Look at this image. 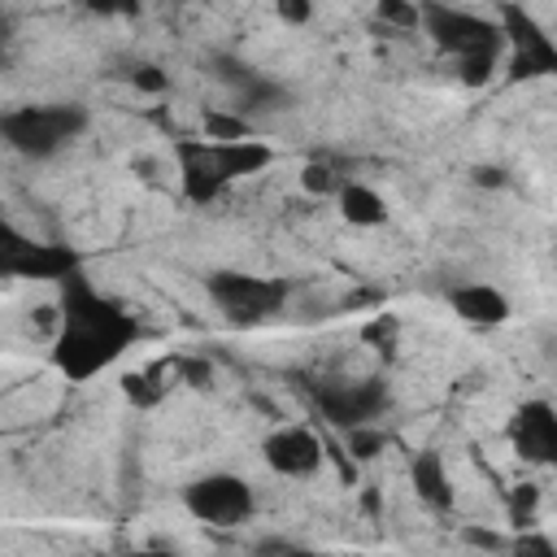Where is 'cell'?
Returning <instances> with one entry per match:
<instances>
[{
  "mask_svg": "<svg viewBox=\"0 0 557 557\" xmlns=\"http://www.w3.org/2000/svg\"><path fill=\"white\" fill-rule=\"evenodd\" d=\"M144 335L139 318L117 300L100 296L83 270L61 278V331L52 339V366L70 383H87L104 366H113Z\"/></svg>",
  "mask_w": 557,
  "mask_h": 557,
  "instance_id": "cell-1",
  "label": "cell"
},
{
  "mask_svg": "<svg viewBox=\"0 0 557 557\" xmlns=\"http://www.w3.org/2000/svg\"><path fill=\"white\" fill-rule=\"evenodd\" d=\"M83 131H87V109L83 104H22V109L0 113V139L13 152L35 157V161L61 152Z\"/></svg>",
  "mask_w": 557,
  "mask_h": 557,
  "instance_id": "cell-2",
  "label": "cell"
},
{
  "mask_svg": "<svg viewBox=\"0 0 557 557\" xmlns=\"http://www.w3.org/2000/svg\"><path fill=\"white\" fill-rule=\"evenodd\" d=\"M418 22L431 35V44L440 52H453L457 61L479 57V52H500V44H505L496 22H487L479 13H466V9H453V4H440V0H422Z\"/></svg>",
  "mask_w": 557,
  "mask_h": 557,
  "instance_id": "cell-3",
  "label": "cell"
},
{
  "mask_svg": "<svg viewBox=\"0 0 557 557\" xmlns=\"http://www.w3.org/2000/svg\"><path fill=\"white\" fill-rule=\"evenodd\" d=\"M209 296L222 305V313L235 326H257L287 305L292 283L287 278H257V274H239V270H218V274H209Z\"/></svg>",
  "mask_w": 557,
  "mask_h": 557,
  "instance_id": "cell-4",
  "label": "cell"
},
{
  "mask_svg": "<svg viewBox=\"0 0 557 557\" xmlns=\"http://www.w3.org/2000/svg\"><path fill=\"white\" fill-rule=\"evenodd\" d=\"M83 261L70 244H35L17 226L0 218V278H35V283H61Z\"/></svg>",
  "mask_w": 557,
  "mask_h": 557,
  "instance_id": "cell-5",
  "label": "cell"
},
{
  "mask_svg": "<svg viewBox=\"0 0 557 557\" xmlns=\"http://www.w3.org/2000/svg\"><path fill=\"white\" fill-rule=\"evenodd\" d=\"M309 400H313L318 413H322L331 426H339V431L361 426V422H379V418L387 413V405H392L383 379H357V383H348V379L318 383V379H313V383H309Z\"/></svg>",
  "mask_w": 557,
  "mask_h": 557,
  "instance_id": "cell-6",
  "label": "cell"
},
{
  "mask_svg": "<svg viewBox=\"0 0 557 557\" xmlns=\"http://www.w3.org/2000/svg\"><path fill=\"white\" fill-rule=\"evenodd\" d=\"M500 35L513 44V61H509V83H522V78H544L557 70V48L553 39L540 30V22L518 4V0H500Z\"/></svg>",
  "mask_w": 557,
  "mask_h": 557,
  "instance_id": "cell-7",
  "label": "cell"
},
{
  "mask_svg": "<svg viewBox=\"0 0 557 557\" xmlns=\"http://www.w3.org/2000/svg\"><path fill=\"white\" fill-rule=\"evenodd\" d=\"M183 505L191 509V518L209 527H239L252 518L257 496L239 474H205L183 487Z\"/></svg>",
  "mask_w": 557,
  "mask_h": 557,
  "instance_id": "cell-8",
  "label": "cell"
},
{
  "mask_svg": "<svg viewBox=\"0 0 557 557\" xmlns=\"http://www.w3.org/2000/svg\"><path fill=\"white\" fill-rule=\"evenodd\" d=\"M509 444L522 461L548 466L557 457V413L548 400H522L509 418Z\"/></svg>",
  "mask_w": 557,
  "mask_h": 557,
  "instance_id": "cell-9",
  "label": "cell"
},
{
  "mask_svg": "<svg viewBox=\"0 0 557 557\" xmlns=\"http://www.w3.org/2000/svg\"><path fill=\"white\" fill-rule=\"evenodd\" d=\"M174 157H178V174H183V196L191 205H213L231 183L222 178L213 152H209V139H196V135H178L174 139Z\"/></svg>",
  "mask_w": 557,
  "mask_h": 557,
  "instance_id": "cell-10",
  "label": "cell"
},
{
  "mask_svg": "<svg viewBox=\"0 0 557 557\" xmlns=\"http://www.w3.org/2000/svg\"><path fill=\"white\" fill-rule=\"evenodd\" d=\"M261 457L278 470V474H287V479H305V474H313L318 466H322V440L309 431V426H278L274 435H265L261 440Z\"/></svg>",
  "mask_w": 557,
  "mask_h": 557,
  "instance_id": "cell-11",
  "label": "cell"
},
{
  "mask_svg": "<svg viewBox=\"0 0 557 557\" xmlns=\"http://www.w3.org/2000/svg\"><path fill=\"white\" fill-rule=\"evenodd\" d=\"M448 305H453L457 318H466L474 326H496V322L509 318V300L496 287H487V283H461V287H453L448 292Z\"/></svg>",
  "mask_w": 557,
  "mask_h": 557,
  "instance_id": "cell-12",
  "label": "cell"
},
{
  "mask_svg": "<svg viewBox=\"0 0 557 557\" xmlns=\"http://www.w3.org/2000/svg\"><path fill=\"white\" fill-rule=\"evenodd\" d=\"M409 474H413V487H418V500L431 505L435 513H448L453 509V487H448V474H444V457L440 453H413L409 461Z\"/></svg>",
  "mask_w": 557,
  "mask_h": 557,
  "instance_id": "cell-13",
  "label": "cell"
},
{
  "mask_svg": "<svg viewBox=\"0 0 557 557\" xmlns=\"http://www.w3.org/2000/svg\"><path fill=\"white\" fill-rule=\"evenodd\" d=\"M335 196H339L344 222H352V226H379V222H387V205H383V196L374 187H366V183H339Z\"/></svg>",
  "mask_w": 557,
  "mask_h": 557,
  "instance_id": "cell-14",
  "label": "cell"
},
{
  "mask_svg": "<svg viewBox=\"0 0 557 557\" xmlns=\"http://www.w3.org/2000/svg\"><path fill=\"white\" fill-rule=\"evenodd\" d=\"M165 370H170V361H152L148 370H135V374H126L122 379V392H126V400L131 405H139V409H152L161 396H165Z\"/></svg>",
  "mask_w": 557,
  "mask_h": 557,
  "instance_id": "cell-15",
  "label": "cell"
},
{
  "mask_svg": "<svg viewBox=\"0 0 557 557\" xmlns=\"http://www.w3.org/2000/svg\"><path fill=\"white\" fill-rule=\"evenodd\" d=\"M387 444H392V435L383 426H374V422L348 426V453H352V461H374Z\"/></svg>",
  "mask_w": 557,
  "mask_h": 557,
  "instance_id": "cell-16",
  "label": "cell"
},
{
  "mask_svg": "<svg viewBox=\"0 0 557 557\" xmlns=\"http://www.w3.org/2000/svg\"><path fill=\"white\" fill-rule=\"evenodd\" d=\"M200 126H205L209 139H248L252 135V126H248L244 113H222V109H205Z\"/></svg>",
  "mask_w": 557,
  "mask_h": 557,
  "instance_id": "cell-17",
  "label": "cell"
},
{
  "mask_svg": "<svg viewBox=\"0 0 557 557\" xmlns=\"http://www.w3.org/2000/svg\"><path fill=\"white\" fill-rule=\"evenodd\" d=\"M374 26H383V30H413L418 26V4L413 0H379L374 4Z\"/></svg>",
  "mask_w": 557,
  "mask_h": 557,
  "instance_id": "cell-18",
  "label": "cell"
},
{
  "mask_svg": "<svg viewBox=\"0 0 557 557\" xmlns=\"http://www.w3.org/2000/svg\"><path fill=\"white\" fill-rule=\"evenodd\" d=\"M535 500H540V487H535V483H518V487L505 496V505H509V522L527 531V527L535 522Z\"/></svg>",
  "mask_w": 557,
  "mask_h": 557,
  "instance_id": "cell-19",
  "label": "cell"
},
{
  "mask_svg": "<svg viewBox=\"0 0 557 557\" xmlns=\"http://www.w3.org/2000/svg\"><path fill=\"white\" fill-rule=\"evenodd\" d=\"M396 331H400V318H396V313H374V318L361 326V339L374 344L379 352H392V348H396Z\"/></svg>",
  "mask_w": 557,
  "mask_h": 557,
  "instance_id": "cell-20",
  "label": "cell"
},
{
  "mask_svg": "<svg viewBox=\"0 0 557 557\" xmlns=\"http://www.w3.org/2000/svg\"><path fill=\"white\" fill-rule=\"evenodd\" d=\"M300 187H305V191H313V196H331V191H339V178H335V170H331V165L309 161V165L300 170Z\"/></svg>",
  "mask_w": 557,
  "mask_h": 557,
  "instance_id": "cell-21",
  "label": "cell"
},
{
  "mask_svg": "<svg viewBox=\"0 0 557 557\" xmlns=\"http://www.w3.org/2000/svg\"><path fill=\"white\" fill-rule=\"evenodd\" d=\"M496 57H500V52L461 57V61H457V65H461V83H466V87H483V83L492 78V70H496Z\"/></svg>",
  "mask_w": 557,
  "mask_h": 557,
  "instance_id": "cell-22",
  "label": "cell"
},
{
  "mask_svg": "<svg viewBox=\"0 0 557 557\" xmlns=\"http://www.w3.org/2000/svg\"><path fill=\"white\" fill-rule=\"evenodd\" d=\"M170 366L191 383V387H209L213 383V366L205 357H170Z\"/></svg>",
  "mask_w": 557,
  "mask_h": 557,
  "instance_id": "cell-23",
  "label": "cell"
},
{
  "mask_svg": "<svg viewBox=\"0 0 557 557\" xmlns=\"http://www.w3.org/2000/svg\"><path fill=\"white\" fill-rule=\"evenodd\" d=\"M96 17H135L139 13V0H83Z\"/></svg>",
  "mask_w": 557,
  "mask_h": 557,
  "instance_id": "cell-24",
  "label": "cell"
},
{
  "mask_svg": "<svg viewBox=\"0 0 557 557\" xmlns=\"http://www.w3.org/2000/svg\"><path fill=\"white\" fill-rule=\"evenodd\" d=\"M274 13L292 26H305L313 17V0H274Z\"/></svg>",
  "mask_w": 557,
  "mask_h": 557,
  "instance_id": "cell-25",
  "label": "cell"
},
{
  "mask_svg": "<svg viewBox=\"0 0 557 557\" xmlns=\"http://www.w3.org/2000/svg\"><path fill=\"white\" fill-rule=\"evenodd\" d=\"M131 83L139 87V91H165V74H161V65H135L131 70Z\"/></svg>",
  "mask_w": 557,
  "mask_h": 557,
  "instance_id": "cell-26",
  "label": "cell"
},
{
  "mask_svg": "<svg viewBox=\"0 0 557 557\" xmlns=\"http://www.w3.org/2000/svg\"><path fill=\"white\" fill-rule=\"evenodd\" d=\"M461 535H466V544H474V548H505V540H500L496 531H479V527H466Z\"/></svg>",
  "mask_w": 557,
  "mask_h": 557,
  "instance_id": "cell-27",
  "label": "cell"
},
{
  "mask_svg": "<svg viewBox=\"0 0 557 557\" xmlns=\"http://www.w3.org/2000/svg\"><path fill=\"white\" fill-rule=\"evenodd\" d=\"M513 548H518V553H540V557H553V553H557L553 540H544V535H518Z\"/></svg>",
  "mask_w": 557,
  "mask_h": 557,
  "instance_id": "cell-28",
  "label": "cell"
},
{
  "mask_svg": "<svg viewBox=\"0 0 557 557\" xmlns=\"http://www.w3.org/2000/svg\"><path fill=\"white\" fill-rule=\"evenodd\" d=\"M474 183H479V187H500V183H505V170H496V165H479V170H474Z\"/></svg>",
  "mask_w": 557,
  "mask_h": 557,
  "instance_id": "cell-29",
  "label": "cell"
},
{
  "mask_svg": "<svg viewBox=\"0 0 557 557\" xmlns=\"http://www.w3.org/2000/svg\"><path fill=\"white\" fill-rule=\"evenodd\" d=\"M4 30H9V26H4V17H0V39H4Z\"/></svg>",
  "mask_w": 557,
  "mask_h": 557,
  "instance_id": "cell-30",
  "label": "cell"
},
{
  "mask_svg": "<svg viewBox=\"0 0 557 557\" xmlns=\"http://www.w3.org/2000/svg\"><path fill=\"white\" fill-rule=\"evenodd\" d=\"M178 4H187V0H178Z\"/></svg>",
  "mask_w": 557,
  "mask_h": 557,
  "instance_id": "cell-31",
  "label": "cell"
}]
</instances>
